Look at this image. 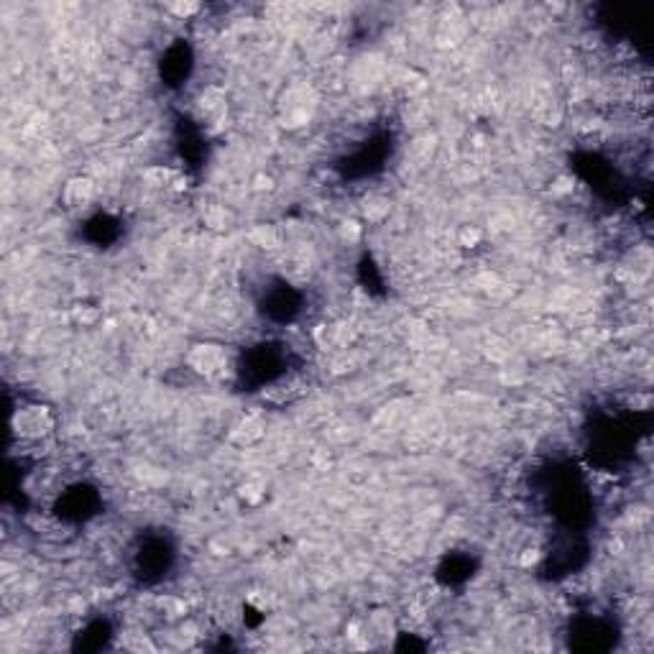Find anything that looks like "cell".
<instances>
[{
	"mask_svg": "<svg viewBox=\"0 0 654 654\" xmlns=\"http://www.w3.org/2000/svg\"><path fill=\"white\" fill-rule=\"evenodd\" d=\"M11 430L18 440L26 442H41L54 432V414L44 404H23L13 412Z\"/></svg>",
	"mask_w": 654,
	"mask_h": 654,
	"instance_id": "1",
	"label": "cell"
},
{
	"mask_svg": "<svg viewBox=\"0 0 654 654\" xmlns=\"http://www.w3.org/2000/svg\"><path fill=\"white\" fill-rule=\"evenodd\" d=\"M187 366L190 371H195L197 376H217L225 371L228 366V348L220 343H197L192 345V350L187 353Z\"/></svg>",
	"mask_w": 654,
	"mask_h": 654,
	"instance_id": "2",
	"label": "cell"
},
{
	"mask_svg": "<svg viewBox=\"0 0 654 654\" xmlns=\"http://www.w3.org/2000/svg\"><path fill=\"white\" fill-rule=\"evenodd\" d=\"M97 187L89 177H70L62 187V205L64 210L82 212L95 202Z\"/></svg>",
	"mask_w": 654,
	"mask_h": 654,
	"instance_id": "3",
	"label": "cell"
},
{
	"mask_svg": "<svg viewBox=\"0 0 654 654\" xmlns=\"http://www.w3.org/2000/svg\"><path fill=\"white\" fill-rule=\"evenodd\" d=\"M225 115H228L225 92L217 87H207L202 95L197 97V118L202 121V126H210V128L222 126Z\"/></svg>",
	"mask_w": 654,
	"mask_h": 654,
	"instance_id": "4",
	"label": "cell"
},
{
	"mask_svg": "<svg viewBox=\"0 0 654 654\" xmlns=\"http://www.w3.org/2000/svg\"><path fill=\"white\" fill-rule=\"evenodd\" d=\"M263 435H266L263 432V422H261L258 417H243V420L233 427L230 440H233L235 445H241V447H251V445L261 442Z\"/></svg>",
	"mask_w": 654,
	"mask_h": 654,
	"instance_id": "5",
	"label": "cell"
},
{
	"mask_svg": "<svg viewBox=\"0 0 654 654\" xmlns=\"http://www.w3.org/2000/svg\"><path fill=\"white\" fill-rule=\"evenodd\" d=\"M251 243L261 251H276L281 246V233L273 225H256L251 230Z\"/></svg>",
	"mask_w": 654,
	"mask_h": 654,
	"instance_id": "6",
	"label": "cell"
},
{
	"mask_svg": "<svg viewBox=\"0 0 654 654\" xmlns=\"http://www.w3.org/2000/svg\"><path fill=\"white\" fill-rule=\"evenodd\" d=\"M363 217L369 222H381L388 217V212H391V202H388L386 197H381V195H374V197H369L366 202H363Z\"/></svg>",
	"mask_w": 654,
	"mask_h": 654,
	"instance_id": "7",
	"label": "cell"
},
{
	"mask_svg": "<svg viewBox=\"0 0 654 654\" xmlns=\"http://www.w3.org/2000/svg\"><path fill=\"white\" fill-rule=\"evenodd\" d=\"M369 631H371V636H376V639L388 642V639L394 636V618L388 616L386 611H381V614H374V616H371Z\"/></svg>",
	"mask_w": 654,
	"mask_h": 654,
	"instance_id": "8",
	"label": "cell"
},
{
	"mask_svg": "<svg viewBox=\"0 0 654 654\" xmlns=\"http://www.w3.org/2000/svg\"><path fill=\"white\" fill-rule=\"evenodd\" d=\"M166 13H172V16H177L179 21H190L192 16H197L200 11H202V6L200 3H192V0H174V3H166Z\"/></svg>",
	"mask_w": 654,
	"mask_h": 654,
	"instance_id": "9",
	"label": "cell"
},
{
	"mask_svg": "<svg viewBox=\"0 0 654 654\" xmlns=\"http://www.w3.org/2000/svg\"><path fill=\"white\" fill-rule=\"evenodd\" d=\"M483 241V230L476 228V225H463L457 230V246L463 248H478Z\"/></svg>",
	"mask_w": 654,
	"mask_h": 654,
	"instance_id": "10",
	"label": "cell"
},
{
	"mask_svg": "<svg viewBox=\"0 0 654 654\" xmlns=\"http://www.w3.org/2000/svg\"><path fill=\"white\" fill-rule=\"evenodd\" d=\"M123 649H128V652H153L156 644L146 634H128L123 639Z\"/></svg>",
	"mask_w": 654,
	"mask_h": 654,
	"instance_id": "11",
	"label": "cell"
},
{
	"mask_svg": "<svg viewBox=\"0 0 654 654\" xmlns=\"http://www.w3.org/2000/svg\"><path fill=\"white\" fill-rule=\"evenodd\" d=\"M340 235H343L345 241H358V235H361V228H358V222H343V228H340Z\"/></svg>",
	"mask_w": 654,
	"mask_h": 654,
	"instance_id": "12",
	"label": "cell"
},
{
	"mask_svg": "<svg viewBox=\"0 0 654 654\" xmlns=\"http://www.w3.org/2000/svg\"><path fill=\"white\" fill-rule=\"evenodd\" d=\"M537 560H540V552H537V550H527V555L521 557V562H524V565H534Z\"/></svg>",
	"mask_w": 654,
	"mask_h": 654,
	"instance_id": "13",
	"label": "cell"
}]
</instances>
